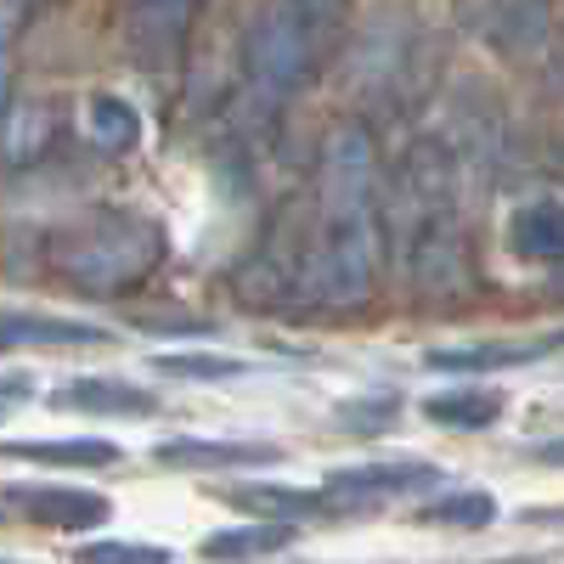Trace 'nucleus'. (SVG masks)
Masks as SVG:
<instances>
[{
  "label": "nucleus",
  "mask_w": 564,
  "mask_h": 564,
  "mask_svg": "<svg viewBox=\"0 0 564 564\" xmlns=\"http://www.w3.org/2000/svg\"><path fill=\"white\" fill-rule=\"evenodd\" d=\"M384 254V209H379V153L361 124H339L322 148L316 170V215L305 243V300L327 311H350L372 294Z\"/></svg>",
  "instance_id": "1"
},
{
  "label": "nucleus",
  "mask_w": 564,
  "mask_h": 564,
  "mask_svg": "<svg viewBox=\"0 0 564 564\" xmlns=\"http://www.w3.org/2000/svg\"><path fill=\"white\" fill-rule=\"evenodd\" d=\"M395 249L417 294H457L468 276V226L457 209V159L446 141L423 135L406 153L390 193Z\"/></svg>",
  "instance_id": "2"
},
{
  "label": "nucleus",
  "mask_w": 564,
  "mask_h": 564,
  "mask_svg": "<svg viewBox=\"0 0 564 564\" xmlns=\"http://www.w3.org/2000/svg\"><path fill=\"white\" fill-rule=\"evenodd\" d=\"M350 0H260L243 29V90L260 108H289L322 79L345 40Z\"/></svg>",
  "instance_id": "3"
},
{
  "label": "nucleus",
  "mask_w": 564,
  "mask_h": 564,
  "mask_svg": "<svg viewBox=\"0 0 564 564\" xmlns=\"http://www.w3.org/2000/svg\"><path fill=\"white\" fill-rule=\"evenodd\" d=\"M164 254V238L148 215L97 209L52 238V271L85 294H124Z\"/></svg>",
  "instance_id": "4"
},
{
  "label": "nucleus",
  "mask_w": 564,
  "mask_h": 564,
  "mask_svg": "<svg viewBox=\"0 0 564 564\" xmlns=\"http://www.w3.org/2000/svg\"><path fill=\"white\" fill-rule=\"evenodd\" d=\"M204 12V0H130L124 12V34H130V52L141 68H175L186 40H193V23Z\"/></svg>",
  "instance_id": "5"
},
{
  "label": "nucleus",
  "mask_w": 564,
  "mask_h": 564,
  "mask_svg": "<svg viewBox=\"0 0 564 564\" xmlns=\"http://www.w3.org/2000/svg\"><path fill=\"white\" fill-rule=\"evenodd\" d=\"M463 18L502 57H536L553 34V0H463Z\"/></svg>",
  "instance_id": "6"
},
{
  "label": "nucleus",
  "mask_w": 564,
  "mask_h": 564,
  "mask_svg": "<svg viewBox=\"0 0 564 564\" xmlns=\"http://www.w3.org/2000/svg\"><path fill=\"white\" fill-rule=\"evenodd\" d=\"M7 508H18L23 520L52 525V531H97L113 513L102 491H79V486H29V491H12Z\"/></svg>",
  "instance_id": "7"
},
{
  "label": "nucleus",
  "mask_w": 564,
  "mask_h": 564,
  "mask_svg": "<svg viewBox=\"0 0 564 564\" xmlns=\"http://www.w3.org/2000/svg\"><path fill=\"white\" fill-rule=\"evenodd\" d=\"M430 480H441L435 463H361V468H339V475H327V497H334V508H361L372 497L417 491Z\"/></svg>",
  "instance_id": "8"
},
{
  "label": "nucleus",
  "mask_w": 564,
  "mask_h": 564,
  "mask_svg": "<svg viewBox=\"0 0 564 564\" xmlns=\"http://www.w3.org/2000/svg\"><path fill=\"white\" fill-rule=\"evenodd\" d=\"M40 345H108L102 327L34 311H0V350H40Z\"/></svg>",
  "instance_id": "9"
},
{
  "label": "nucleus",
  "mask_w": 564,
  "mask_h": 564,
  "mask_svg": "<svg viewBox=\"0 0 564 564\" xmlns=\"http://www.w3.org/2000/svg\"><path fill=\"white\" fill-rule=\"evenodd\" d=\"M508 249L520 254L525 265H558V260H564V204L542 198V204L513 209V220H508Z\"/></svg>",
  "instance_id": "10"
},
{
  "label": "nucleus",
  "mask_w": 564,
  "mask_h": 564,
  "mask_svg": "<svg viewBox=\"0 0 564 564\" xmlns=\"http://www.w3.org/2000/svg\"><path fill=\"white\" fill-rule=\"evenodd\" d=\"M238 513H260V520H311V513H334V497L327 491H300V486H238L220 491Z\"/></svg>",
  "instance_id": "11"
},
{
  "label": "nucleus",
  "mask_w": 564,
  "mask_h": 564,
  "mask_svg": "<svg viewBox=\"0 0 564 564\" xmlns=\"http://www.w3.org/2000/svg\"><path fill=\"white\" fill-rule=\"evenodd\" d=\"M282 446L271 441H164L159 463L170 468H238V463H276Z\"/></svg>",
  "instance_id": "12"
},
{
  "label": "nucleus",
  "mask_w": 564,
  "mask_h": 564,
  "mask_svg": "<svg viewBox=\"0 0 564 564\" xmlns=\"http://www.w3.org/2000/svg\"><path fill=\"white\" fill-rule=\"evenodd\" d=\"M564 350V327L547 339H525V345H463V350H435L430 361L446 367V372H491V367H525V361H542Z\"/></svg>",
  "instance_id": "13"
},
{
  "label": "nucleus",
  "mask_w": 564,
  "mask_h": 564,
  "mask_svg": "<svg viewBox=\"0 0 564 564\" xmlns=\"http://www.w3.org/2000/svg\"><path fill=\"white\" fill-rule=\"evenodd\" d=\"M45 148H52V108L45 102H12L7 113H0V159L7 164H34Z\"/></svg>",
  "instance_id": "14"
},
{
  "label": "nucleus",
  "mask_w": 564,
  "mask_h": 564,
  "mask_svg": "<svg viewBox=\"0 0 564 564\" xmlns=\"http://www.w3.org/2000/svg\"><path fill=\"white\" fill-rule=\"evenodd\" d=\"M52 401L74 406V412H113V417H148L159 406L153 395H141L135 384H119V379H74Z\"/></svg>",
  "instance_id": "15"
},
{
  "label": "nucleus",
  "mask_w": 564,
  "mask_h": 564,
  "mask_svg": "<svg viewBox=\"0 0 564 564\" xmlns=\"http://www.w3.org/2000/svg\"><path fill=\"white\" fill-rule=\"evenodd\" d=\"M0 457L52 463V468H108L119 463L113 441H0Z\"/></svg>",
  "instance_id": "16"
},
{
  "label": "nucleus",
  "mask_w": 564,
  "mask_h": 564,
  "mask_svg": "<svg viewBox=\"0 0 564 564\" xmlns=\"http://www.w3.org/2000/svg\"><path fill=\"white\" fill-rule=\"evenodd\" d=\"M85 135H90V148L97 153H130L135 148V135H141V119H135V108L130 102H119V97H90L85 102Z\"/></svg>",
  "instance_id": "17"
},
{
  "label": "nucleus",
  "mask_w": 564,
  "mask_h": 564,
  "mask_svg": "<svg viewBox=\"0 0 564 564\" xmlns=\"http://www.w3.org/2000/svg\"><path fill=\"white\" fill-rule=\"evenodd\" d=\"M300 531L289 520H260V525H243V531H215L204 542V558H265L276 547H289Z\"/></svg>",
  "instance_id": "18"
},
{
  "label": "nucleus",
  "mask_w": 564,
  "mask_h": 564,
  "mask_svg": "<svg viewBox=\"0 0 564 564\" xmlns=\"http://www.w3.org/2000/svg\"><path fill=\"white\" fill-rule=\"evenodd\" d=\"M435 423H452V430H486V423L502 417V395L491 390H446V395H430L423 401Z\"/></svg>",
  "instance_id": "19"
},
{
  "label": "nucleus",
  "mask_w": 564,
  "mask_h": 564,
  "mask_svg": "<svg viewBox=\"0 0 564 564\" xmlns=\"http://www.w3.org/2000/svg\"><path fill=\"white\" fill-rule=\"evenodd\" d=\"M497 520V502L486 491H452L435 497L430 508H417V525H452V531H486Z\"/></svg>",
  "instance_id": "20"
},
{
  "label": "nucleus",
  "mask_w": 564,
  "mask_h": 564,
  "mask_svg": "<svg viewBox=\"0 0 564 564\" xmlns=\"http://www.w3.org/2000/svg\"><path fill=\"white\" fill-rule=\"evenodd\" d=\"M79 564H170V553L148 542H85Z\"/></svg>",
  "instance_id": "21"
},
{
  "label": "nucleus",
  "mask_w": 564,
  "mask_h": 564,
  "mask_svg": "<svg viewBox=\"0 0 564 564\" xmlns=\"http://www.w3.org/2000/svg\"><path fill=\"white\" fill-rule=\"evenodd\" d=\"M153 367L170 372V379H231L238 372L231 356H159Z\"/></svg>",
  "instance_id": "22"
},
{
  "label": "nucleus",
  "mask_w": 564,
  "mask_h": 564,
  "mask_svg": "<svg viewBox=\"0 0 564 564\" xmlns=\"http://www.w3.org/2000/svg\"><path fill=\"white\" fill-rule=\"evenodd\" d=\"M12 45H18V7L0 0V113L12 108Z\"/></svg>",
  "instance_id": "23"
},
{
  "label": "nucleus",
  "mask_w": 564,
  "mask_h": 564,
  "mask_svg": "<svg viewBox=\"0 0 564 564\" xmlns=\"http://www.w3.org/2000/svg\"><path fill=\"white\" fill-rule=\"evenodd\" d=\"M23 395H29V379H0V417H7Z\"/></svg>",
  "instance_id": "24"
}]
</instances>
